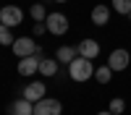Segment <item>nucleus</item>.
I'll use <instances>...</instances> for the list:
<instances>
[{
	"label": "nucleus",
	"instance_id": "nucleus-1",
	"mask_svg": "<svg viewBox=\"0 0 131 115\" xmlns=\"http://www.w3.org/2000/svg\"><path fill=\"white\" fill-rule=\"evenodd\" d=\"M68 73H71V79H73V81L84 84V81H89V79L94 76V63H92L89 58L76 55V58L68 63Z\"/></svg>",
	"mask_w": 131,
	"mask_h": 115
},
{
	"label": "nucleus",
	"instance_id": "nucleus-2",
	"mask_svg": "<svg viewBox=\"0 0 131 115\" xmlns=\"http://www.w3.org/2000/svg\"><path fill=\"white\" fill-rule=\"evenodd\" d=\"M21 21H24V10H21L18 5H5V8H0V24H5V26H18Z\"/></svg>",
	"mask_w": 131,
	"mask_h": 115
},
{
	"label": "nucleus",
	"instance_id": "nucleus-3",
	"mask_svg": "<svg viewBox=\"0 0 131 115\" xmlns=\"http://www.w3.org/2000/svg\"><path fill=\"white\" fill-rule=\"evenodd\" d=\"M63 112V105L60 99H52V97H45L34 102V115H60Z\"/></svg>",
	"mask_w": 131,
	"mask_h": 115
},
{
	"label": "nucleus",
	"instance_id": "nucleus-4",
	"mask_svg": "<svg viewBox=\"0 0 131 115\" xmlns=\"http://www.w3.org/2000/svg\"><path fill=\"white\" fill-rule=\"evenodd\" d=\"M45 24H47V31H50V34H55V37H60V34L68 31V18H66L63 13H47Z\"/></svg>",
	"mask_w": 131,
	"mask_h": 115
},
{
	"label": "nucleus",
	"instance_id": "nucleus-5",
	"mask_svg": "<svg viewBox=\"0 0 131 115\" xmlns=\"http://www.w3.org/2000/svg\"><path fill=\"white\" fill-rule=\"evenodd\" d=\"M10 50H13V55L26 58V55H34V52H37V45H34L31 37H16L13 45H10Z\"/></svg>",
	"mask_w": 131,
	"mask_h": 115
},
{
	"label": "nucleus",
	"instance_id": "nucleus-6",
	"mask_svg": "<svg viewBox=\"0 0 131 115\" xmlns=\"http://www.w3.org/2000/svg\"><path fill=\"white\" fill-rule=\"evenodd\" d=\"M128 63H131V52L128 50H121V47H115L110 52V58H107V66H110L113 71H126Z\"/></svg>",
	"mask_w": 131,
	"mask_h": 115
},
{
	"label": "nucleus",
	"instance_id": "nucleus-7",
	"mask_svg": "<svg viewBox=\"0 0 131 115\" xmlns=\"http://www.w3.org/2000/svg\"><path fill=\"white\" fill-rule=\"evenodd\" d=\"M21 97L29 99V102H39V99H45V97H47V86H45L42 81H31L29 86H24Z\"/></svg>",
	"mask_w": 131,
	"mask_h": 115
},
{
	"label": "nucleus",
	"instance_id": "nucleus-8",
	"mask_svg": "<svg viewBox=\"0 0 131 115\" xmlns=\"http://www.w3.org/2000/svg\"><path fill=\"white\" fill-rule=\"evenodd\" d=\"M39 55L34 52V55H26V58H18V73L21 76H34V73H39Z\"/></svg>",
	"mask_w": 131,
	"mask_h": 115
},
{
	"label": "nucleus",
	"instance_id": "nucleus-9",
	"mask_svg": "<svg viewBox=\"0 0 131 115\" xmlns=\"http://www.w3.org/2000/svg\"><path fill=\"white\" fill-rule=\"evenodd\" d=\"M76 47H79V55H81V58L94 60L97 55H100V42H97V39H81Z\"/></svg>",
	"mask_w": 131,
	"mask_h": 115
},
{
	"label": "nucleus",
	"instance_id": "nucleus-10",
	"mask_svg": "<svg viewBox=\"0 0 131 115\" xmlns=\"http://www.w3.org/2000/svg\"><path fill=\"white\" fill-rule=\"evenodd\" d=\"M8 112L10 115H34V102H29V99H13L8 105Z\"/></svg>",
	"mask_w": 131,
	"mask_h": 115
},
{
	"label": "nucleus",
	"instance_id": "nucleus-11",
	"mask_svg": "<svg viewBox=\"0 0 131 115\" xmlns=\"http://www.w3.org/2000/svg\"><path fill=\"white\" fill-rule=\"evenodd\" d=\"M107 21H110V5H94L92 8V24L107 26Z\"/></svg>",
	"mask_w": 131,
	"mask_h": 115
},
{
	"label": "nucleus",
	"instance_id": "nucleus-12",
	"mask_svg": "<svg viewBox=\"0 0 131 115\" xmlns=\"http://www.w3.org/2000/svg\"><path fill=\"white\" fill-rule=\"evenodd\" d=\"M76 55H79V47H73V45H63V47H58V52H55V60L68 66Z\"/></svg>",
	"mask_w": 131,
	"mask_h": 115
},
{
	"label": "nucleus",
	"instance_id": "nucleus-13",
	"mask_svg": "<svg viewBox=\"0 0 131 115\" xmlns=\"http://www.w3.org/2000/svg\"><path fill=\"white\" fill-rule=\"evenodd\" d=\"M39 73L42 76H55L58 73V60L55 58H42L39 60Z\"/></svg>",
	"mask_w": 131,
	"mask_h": 115
},
{
	"label": "nucleus",
	"instance_id": "nucleus-14",
	"mask_svg": "<svg viewBox=\"0 0 131 115\" xmlns=\"http://www.w3.org/2000/svg\"><path fill=\"white\" fill-rule=\"evenodd\" d=\"M113 79V68L110 66H100V68H94V81L97 84H107Z\"/></svg>",
	"mask_w": 131,
	"mask_h": 115
},
{
	"label": "nucleus",
	"instance_id": "nucleus-15",
	"mask_svg": "<svg viewBox=\"0 0 131 115\" xmlns=\"http://www.w3.org/2000/svg\"><path fill=\"white\" fill-rule=\"evenodd\" d=\"M0 45H3V47H10V45H13V34H10V26H5V24H0Z\"/></svg>",
	"mask_w": 131,
	"mask_h": 115
},
{
	"label": "nucleus",
	"instance_id": "nucleus-16",
	"mask_svg": "<svg viewBox=\"0 0 131 115\" xmlns=\"http://www.w3.org/2000/svg\"><path fill=\"white\" fill-rule=\"evenodd\" d=\"M113 8H115V13L128 16L131 13V0H113Z\"/></svg>",
	"mask_w": 131,
	"mask_h": 115
},
{
	"label": "nucleus",
	"instance_id": "nucleus-17",
	"mask_svg": "<svg viewBox=\"0 0 131 115\" xmlns=\"http://www.w3.org/2000/svg\"><path fill=\"white\" fill-rule=\"evenodd\" d=\"M107 110L115 112V115H118V112H123V110H126V99H123V97H113L110 105H107Z\"/></svg>",
	"mask_w": 131,
	"mask_h": 115
},
{
	"label": "nucleus",
	"instance_id": "nucleus-18",
	"mask_svg": "<svg viewBox=\"0 0 131 115\" xmlns=\"http://www.w3.org/2000/svg\"><path fill=\"white\" fill-rule=\"evenodd\" d=\"M31 18H34V21H45V18H47L45 5H39V3H34V5H31Z\"/></svg>",
	"mask_w": 131,
	"mask_h": 115
},
{
	"label": "nucleus",
	"instance_id": "nucleus-19",
	"mask_svg": "<svg viewBox=\"0 0 131 115\" xmlns=\"http://www.w3.org/2000/svg\"><path fill=\"white\" fill-rule=\"evenodd\" d=\"M97 115H115V112H110V110H102V112H97Z\"/></svg>",
	"mask_w": 131,
	"mask_h": 115
},
{
	"label": "nucleus",
	"instance_id": "nucleus-20",
	"mask_svg": "<svg viewBox=\"0 0 131 115\" xmlns=\"http://www.w3.org/2000/svg\"><path fill=\"white\" fill-rule=\"evenodd\" d=\"M55 3H68V0H55Z\"/></svg>",
	"mask_w": 131,
	"mask_h": 115
},
{
	"label": "nucleus",
	"instance_id": "nucleus-21",
	"mask_svg": "<svg viewBox=\"0 0 131 115\" xmlns=\"http://www.w3.org/2000/svg\"><path fill=\"white\" fill-rule=\"evenodd\" d=\"M128 21H131V13H128Z\"/></svg>",
	"mask_w": 131,
	"mask_h": 115
}]
</instances>
